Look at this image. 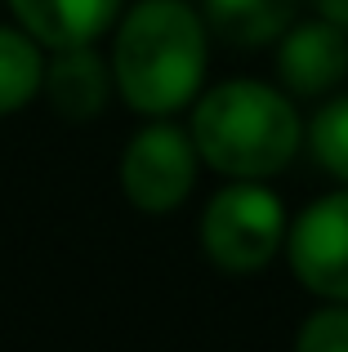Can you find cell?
I'll return each mask as SVG.
<instances>
[{
  "label": "cell",
  "instance_id": "5",
  "mask_svg": "<svg viewBox=\"0 0 348 352\" xmlns=\"http://www.w3.org/2000/svg\"><path fill=\"white\" fill-rule=\"evenodd\" d=\"M286 263L322 303H348V183L295 214L286 228Z\"/></svg>",
  "mask_w": 348,
  "mask_h": 352
},
{
  "label": "cell",
  "instance_id": "12",
  "mask_svg": "<svg viewBox=\"0 0 348 352\" xmlns=\"http://www.w3.org/2000/svg\"><path fill=\"white\" fill-rule=\"evenodd\" d=\"M295 352H348V303H322L295 335Z\"/></svg>",
  "mask_w": 348,
  "mask_h": 352
},
{
  "label": "cell",
  "instance_id": "11",
  "mask_svg": "<svg viewBox=\"0 0 348 352\" xmlns=\"http://www.w3.org/2000/svg\"><path fill=\"white\" fill-rule=\"evenodd\" d=\"M304 143L317 170L335 183H348V94H326V103L304 125Z\"/></svg>",
  "mask_w": 348,
  "mask_h": 352
},
{
  "label": "cell",
  "instance_id": "10",
  "mask_svg": "<svg viewBox=\"0 0 348 352\" xmlns=\"http://www.w3.org/2000/svg\"><path fill=\"white\" fill-rule=\"evenodd\" d=\"M45 45L18 23H0V116H14L41 94Z\"/></svg>",
  "mask_w": 348,
  "mask_h": 352
},
{
  "label": "cell",
  "instance_id": "4",
  "mask_svg": "<svg viewBox=\"0 0 348 352\" xmlns=\"http://www.w3.org/2000/svg\"><path fill=\"white\" fill-rule=\"evenodd\" d=\"M201 152L183 125L170 116H152L121 152V192L139 214H174L197 188Z\"/></svg>",
  "mask_w": 348,
  "mask_h": 352
},
{
  "label": "cell",
  "instance_id": "13",
  "mask_svg": "<svg viewBox=\"0 0 348 352\" xmlns=\"http://www.w3.org/2000/svg\"><path fill=\"white\" fill-rule=\"evenodd\" d=\"M317 14L331 18L335 27H344V32H348V0H317Z\"/></svg>",
  "mask_w": 348,
  "mask_h": 352
},
{
  "label": "cell",
  "instance_id": "9",
  "mask_svg": "<svg viewBox=\"0 0 348 352\" xmlns=\"http://www.w3.org/2000/svg\"><path fill=\"white\" fill-rule=\"evenodd\" d=\"M299 0H201L210 36L237 45V50H259L272 45L290 23H295Z\"/></svg>",
  "mask_w": 348,
  "mask_h": 352
},
{
  "label": "cell",
  "instance_id": "7",
  "mask_svg": "<svg viewBox=\"0 0 348 352\" xmlns=\"http://www.w3.org/2000/svg\"><path fill=\"white\" fill-rule=\"evenodd\" d=\"M41 94L63 120H94L103 116L107 98L116 94L112 63L94 50V45H67V50H50L41 76Z\"/></svg>",
  "mask_w": 348,
  "mask_h": 352
},
{
  "label": "cell",
  "instance_id": "3",
  "mask_svg": "<svg viewBox=\"0 0 348 352\" xmlns=\"http://www.w3.org/2000/svg\"><path fill=\"white\" fill-rule=\"evenodd\" d=\"M286 201L268 179H228L206 201L197 223L201 254L228 276H254L286 250Z\"/></svg>",
  "mask_w": 348,
  "mask_h": 352
},
{
  "label": "cell",
  "instance_id": "8",
  "mask_svg": "<svg viewBox=\"0 0 348 352\" xmlns=\"http://www.w3.org/2000/svg\"><path fill=\"white\" fill-rule=\"evenodd\" d=\"M14 23L45 50L98 45L116 27L125 0H5Z\"/></svg>",
  "mask_w": 348,
  "mask_h": 352
},
{
  "label": "cell",
  "instance_id": "1",
  "mask_svg": "<svg viewBox=\"0 0 348 352\" xmlns=\"http://www.w3.org/2000/svg\"><path fill=\"white\" fill-rule=\"evenodd\" d=\"M116 98L139 116H179L206 89L210 27L188 0H139L112 27Z\"/></svg>",
  "mask_w": 348,
  "mask_h": 352
},
{
  "label": "cell",
  "instance_id": "2",
  "mask_svg": "<svg viewBox=\"0 0 348 352\" xmlns=\"http://www.w3.org/2000/svg\"><path fill=\"white\" fill-rule=\"evenodd\" d=\"M188 134L201 152V165L224 179H272L299 156L304 120L281 85L237 76L197 94Z\"/></svg>",
  "mask_w": 348,
  "mask_h": 352
},
{
  "label": "cell",
  "instance_id": "6",
  "mask_svg": "<svg viewBox=\"0 0 348 352\" xmlns=\"http://www.w3.org/2000/svg\"><path fill=\"white\" fill-rule=\"evenodd\" d=\"M277 80L290 98H326L348 76V32L331 18L290 23L277 36Z\"/></svg>",
  "mask_w": 348,
  "mask_h": 352
}]
</instances>
